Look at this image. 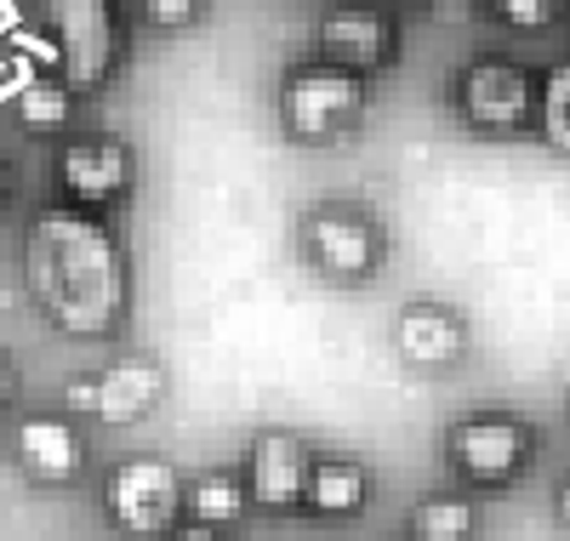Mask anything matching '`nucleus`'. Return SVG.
I'll return each mask as SVG.
<instances>
[{"instance_id": "nucleus-24", "label": "nucleus", "mask_w": 570, "mask_h": 541, "mask_svg": "<svg viewBox=\"0 0 570 541\" xmlns=\"http://www.w3.org/2000/svg\"><path fill=\"white\" fill-rule=\"evenodd\" d=\"M7 194H12V166H7V155H0V206H7Z\"/></svg>"}, {"instance_id": "nucleus-11", "label": "nucleus", "mask_w": 570, "mask_h": 541, "mask_svg": "<svg viewBox=\"0 0 570 541\" xmlns=\"http://www.w3.org/2000/svg\"><path fill=\"white\" fill-rule=\"evenodd\" d=\"M12 456H18V468L29 473V479H40V484H75V479H86V468H91V451H86V433L69 422V416H23L18 427H12Z\"/></svg>"}, {"instance_id": "nucleus-14", "label": "nucleus", "mask_w": 570, "mask_h": 541, "mask_svg": "<svg viewBox=\"0 0 570 541\" xmlns=\"http://www.w3.org/2000/svg\"><path fill=\"white\" fill-rule=\"evenodd\" d=\"M303 508L325 524H348L371 508V468L360 456H320L314 451V473H308V496Z\"/></svg>"}, {"instance_id": "nucleus-7", "label": "nucleus", "mask_w": 570, "mask_h": 541, "mask_svg": "<svg viewBox=\"0 0 570 541\" xmlns=\"http://www.w3.org/2000/svg\"><path fill=\"white\" fill-rule=\"evenodd\" d=\"M445 456H451V468H456L468 484L497 490V484H513L519 473L531 468L537 433L519 422V416L480 411V416H462V422L445 433Z\"/></svg>"}, {"instance_id": "nucleus-20", "label": "nucleus", "mask_w": 570, "mask_h": 541, "mask_svg": "<svg viewBox=\"0 0 570 541\" xmlns=\"http://www.w3.org/2000/svg\"><path fill=\"white\" fill-rule=\"evenodd\" d=\"M485 7L508 23V29H548L559 18L564 0H485Z\"/></svg>"}, {"instance_id": "nucleus-17", "label": "nucleus", "mask_w": 570, "mask_h": 541, "mask_svg": "<svg viewBox=\"0 0 570 541\" xmlns=\"http://www.w3.org/2000/svg\"><path fill=\"white\" fill-rule=\"evenodd\" d=\"M537 131L553 155H570V58L537 80Z\"/></svg>"}, {"instance_id": "nucleus-5", "label": "nucleus", "mask_w": 570, "mask_h": 541, "mask_svg": "<svg viewBox=\"0 0 570 541\" xmlns=\"http://www.w3.org/2000/svg\"><path fill=\"white\" fill-rule=\"evenodd\" d=\"M451 104L462 126L485 137H513L537 120V75L513 58H473L451 86Z\"/></svg>"}, {"instance_id": "nucleus-1", "label": "nucleus", "mask_w": 570, "mask_h": 541, "mask_svg": "<svg viewBox=\"0 0 570 541\" xmlns=\"http://www.w3.org/2000/svg\"><path fill=\"white\" fill-rule=\"evenodd\" d=\"M23 279L40 314L69 336H109L126 314V252L86 206H52L23 234Z\"/></svg>"}, {"instance_id": "nucleus-21", "label": "nucleus", "mask_w": 570, "mask_h": 541, "mask_svg": "<svg viewBox=\"0 0 570 541\" xmlns=\"http://www.w3.org/2000/svg\"><path fill=\"white\" fill-rule=\"evenodd\" d=\"M171 541H223V535H217L212 524H195V519H188V524H177V530H171Z\"/></svg>"}, {"instance_id": "nucleus-16", "label": "nucleus", "mask_w": 570, "mask_h": 541, "mask_svg": "<svg viewBox=\"0 0 570 541\" xmlns=\"http://www.w3.org/2000/svg\"><path fill=\"white\" fill-rule=\"evenodd\" d=\"M480 508L468 496H422L411 508V541H473Z\"/></svg>"}, {"instance_id": "nucleus-4", "label": "nucleus", "mask_w": 570, "mask_h": 541, "mask_svg": "<svg viewBox=\"0 0 570 541\" xmlns=\"http://www.w3.org/2000/svg\"><path fill=\"white\" fill-rule=\"evenodd\" d=\"M104 519L120 535H166L183 519V473L166 456H126L104 479Z\"/></svg>"}, {"instance_id": "nucleus-3", "label": "nucleus", "mask_w": 570, "mask_h": 541, "mask_svg": "<svg viewBox=\"0 0 570 541\" xmlns=\"http://www.w3.org/2000/svg\"><path fill=\"white\" fill-rule=\"evenodd\" d=\"M303 257L331 285H365V279H376V268L389 257L383 223L354 200H320L303 217Z\"/></svg>"}, {"instance_id": "nucleus-22", "label": "nucleus", "mask_w": 570, "mask_h": 541, "mask_svg": "<svg viewBox=\"0 0 570 541\" xmlns=\"http://www.w3.org/2000/svg\"><path fill=\"white\" fill-rule=\"evenodd\" d=\"M7 405H12V360L0 354V411H7Z\"/></svg>"}, {"instance_id": "nucleus-8", "label": "nucleus", "mask_w": 570, "mask_h": 541, "mask_svg": "<svg viewBox=\"0 0 570 541\" xmlns=\"http://www.w3.org/2000/svg\"><path fill=\"white\" fill-rule=\"evenodd\" d=\"M58 188L69 206H86V212H104L115 200H126V188L137 177V155L126 149V137H109V131H91V137H69L58 149Z\"/></svg>"}, {"instance_id": "nucleus-19", "label": "nucleus", "mask_w": 570, "mask_h": 541, "mask_svg": "<svg viewBox=\"0 0 570 541\" xmlns=\"http://www.w3.org/2000/svg\"><path fill=\"white\" fill-rule=\"evenodd\" d=\"M137 18L155 35H188L206 18V0H137Z\"/></svg>"}, {"instance_id": "nucleus-12", "label": "nucleus", "mask_w": 570, "mask_h": 541, "mask_svg": "<svg viewBox=\"0 0 570 541\" xmlns=\"http://www.w3.org/2000/svg\"><path fill=\"white\" fill-rule=\"evenodd\" d=\"M394 354L411 371H451L468 354V325L451 303H405L394 319Z\"/></svg>"}, {"instance_id": "nucleus-6", "label": "nucleus", "mask_w": 570, "mask_h": 541, "mask_svg": "<svg viewBox=\"0 0 570 541\" xmlns=\"http://www.w3.org/2000/svg\"><path fill=\"white\" fill-rule=\"evenodd\" d=\"M40 23L58 46V63L63 80L80 86H98L109 80V69L120 63V18H115V0H35Z\"/></svg>"}, {"instance_id": "nucleus-15", "label": "nucleus", "mask_w": 570, "mask_h": 541, "mask_svg": "<svg viewBox=\"0 0 570 541\" xmlns=\"http://www.w3.org/2000/svg\"><path fill=\"white\" fill-rule=\"evenodd\" d=\"M246 508H252L246 473H234V468H212V473H200L195 484H183V513L195 519V524L228 530V524H240Z\"/></svg>"}, {"instance_id": "nucleus-2", "label": "nucleus", "mask_w": 570, "mask_h": 541, "mask_svg": "<svg viewBox=\"0 0 570 541\" xmlns=\"http://www.w3.org/2000/svg\"><path fill=\"white\" fill-rule=\"evenodd\" d=\"M274 115H279V131L292 137V142H337L365 115V75L337 69V63H325V58L292 63V69L279 75Z\"/></svg>"}, {"instance_id": "nucleus-18", "label": "nucleus", "mask_w": 570, "mask_h": 541, "mask_svg": "<svg viewBox=\"0 0 570 541\" xmlns=\"http://www.w3.org/2000/svg\"><path fill=\"white\" fill-rule=\"evenodd\" d=\"M18 115L29 131H69L75 120V86L69 80H29L18 91Z\"/></svg>"}, {"instance_id": "nucleus-23", "label": "nucleus", "mask_w": 570, "mask_h": 541, "mask_svg": "<svg viewBox=\"0 0 570 541\" xmlns=\"http://www.w3.org/2000/svg\"><path fill=\"white\" fill-rule=\"evenodd\" d=\"M553 513H559V524L570 530V479L559 484V496H553Z\"/></svg>"}, {"instance_id": "nucleus-10", "label": "nucleus", "mask_w": 570, "mask_h": 541, "mask_svg": "<svg viewBox=\"0 0 570 541\" xmlns=\"http://www.w3.org/2000/svg\"><path fill=\"white\" fill-rule=\"evenodd\" d=\"M246 496L252 508L263 513H297L303 496H308V473H314V445L303 433H285V427H268L252 439L246 451Z\"/></svg>"}, {"instance_id": "nucleus-9", "label": "nucleus", "mask_w": 570, "mask_h": 541, "mask_svg": "<svg viewBox=\"0 0 570 541\" xmlns=\"http://www.w3.org/2000/svg\"><path fill=\"white\" fill-rule=\"evenodd\" d=\"M314 58L354 69V75H376L400 58V23L383 7H365V0L331 7L314 29Z\"/></svg>"}, {"instance_id": "nucleus-13", "label": "nucleus", "mask_w": 570, "mask_h": 541, "mask_svg": "<svg viewBox=\"0 0 570 541\" xmlns=\"http://www.w3.org/2000/svg\"><path fill=\"white\" fill-rule=\"evenodd\" d=\"M166 400V371L155 360H115L91 382V411L109 427H137Z\"/></svg>"}]
</instances>
